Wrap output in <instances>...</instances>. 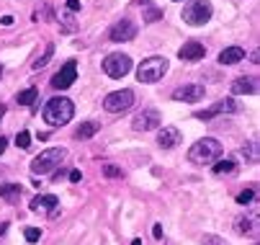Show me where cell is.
I'll return each mask as SVG.
<instances>
[{"label": "cell", "mask_w": 260, "mask_h": 245, "mask_svg": "<svg viewBox=\"0 0 260 245\" xmlns=\"http://www.w3.org/2000/svg\"><path fill=\"white\" fill-rule=\"evenodd\" d=\"M42 116H44V121H47L49 127H64L67 121H72V116H75V106H72L70 98L54 96V98L47 101Z\"/></svg>", "instance_id": "1"}, {"label": "cell", "mask_w": 260, "mask_h": 245, "mask_svg": "<svg viewBox=\"0 0 260 245\" xmlns=\"http://www.w3.org/2000/svg\"><path fill=\"white\" fill-rule=\"evenodd\" d=\"M221 142L219 139H214V137H204V139H199V142H193L191 145V150H188V160L191 163H196V165H209V163H214L219 155H221Z\"/></svg>", "instance_id": "2"}, {"label": "cell", "mask_w": 260, "mask_h": 245, "mask_svg": "<svg viewBox=\"0 0 260 245\" xmlns=\"http://www.w3.org/2000/svg\"><path fill=\"white\" fill-rule=\"evenodd\" d=\"M67 158L64 147H49L44 152H39L31 160V173L34 176H44V173H52L57 165H62V160Z\"/></svg>", "instance_id": "3"}, {"label": "cell", "mask_w": 260, "mask_h": 245, "mask_svg": "<svg viewBox=\"0 0 260 245\" xmlns=\"http://www.w3.org/2000/svg\"><path fill=\"white\" fill-rule=\"evenodd\" d=\"M165 73H168V59L150 57V59H142V65L137 67V80L139 83H157L165 78Z\"/></svg>", "instance_id": "4"}, {"label": "cell", "mask_w": 260, "mask_h": 245, "mask_svg": "<svg viewBox=\"0 0 260 245\" xmlns=\"http://www.w3.org/2000/svg\"><path fill=\"white\" fill-rule=\"evenodd\" d=\"M211 13H214V8L209 0H191L183 11V21L188 26H206L211 21Z\"/></svg>", "instance_id": "5"}, {"label": "cell", "mask_w": 260, "mask_h": 245, "mask_svg": "<svg viewBox=\"0 0 260 245\" xmlns=\"http://www.w3.org/2000/svg\"><path fill=\"white\" fill-rule=\"evenodd\" d=\"M132 106H134V90H129V88L114 90V93H108L103 98V109L108 114H121V111H126Z\"/></svg>", "instance_id": "6"}, {"label": "cell", "mask_w": 260, "mask_h": 245, "mask_svg": "<svg viewBox=\"0 0 260 245\" xmlns=\"http://www.w3.org/2000/svg\"><path fill=\"white\" fill-rule=\"evenodd\" d=\"M132 67H134V62H132V57L124 54V52H114V54H108V57L103 59V73H106L108 78H124Z\"/></svg>", "instance_id": "7"}, {"label": "cell", "mask_w": 260, "mask_h": 245, "mask_svg": "<svg viewBox=\"0 0 260 245\" xmlns=\"http://www.w3.org/2000/svg\"><path fill=\"white\" fill-rule=\"evenodd\" d=\"M240 111H242V103H240V101H235V98H221V101L214 103V106H209L206 111H196V119L209 121V119H214V116H219V114H240Z\"/></svg>", "instance_id": "8"}, {"label": "cell", "mask_w": 260, "mask_h": 245, "mask_svg": "<svg viewBox=\"0 0 260 245\" xmlns=\"http://www.w3.org/2000/svg\"><path fill=\"white\" fill-rule=\"evenodd\" d=\"M78 80V62L75 59H67L57 73H54V78H52V88H57V90H67L72 83Z\"/></svg>", "instance_id": "9"}, {"label": "cell", "mask_w": 260, "mask_h": 245, "mask_svg": "<svg viewBox=\"0 0 260 245\" xmlns=\"http://www.w3.org/2000/svg\"><path fill=\"white\" fill-rule=\"evenodd\" d=\"M160 124H162V116H160L157 109H144L132 119L134 132H152V129H160Z\"/></svg>", "instance_id": "10"}, {"label": "cell", "mask_w": 260, "mask_h": 245, "mask_svg": "<svg viewBox=\"0 0 260 245\" xmlns=\"http://www.w3.org/2000/svg\"><path fill=\"white\" fill-rule=\"evenodd\" d=\"M134 37H137V23L132 18L116 21L114 26H111V31H108V39L111 42H132Z\"/></svg>", "instance_id": "11"}, {"label": "cell", "mask_w": 260, "mask_h": 245, "mask_svg": "<svg viewBox=\"0 0 260 245\" xmlns=\"http://www.w3.org/2000/svg\"><path fill=\"white\" fill-rule=\"evenodd\" d=\"M178 57H180L183 62H199V59L206 57V47H204L201 42L191 39V42H185V44L178 49Z\"/></svg>", "instance_id": "12"}, {"label": "cell", "mask_w": 260, "mask_h": 245, "mask_svg": "<svg viewBox=\"0 0 260 245\" xmlns=\"http://www.w3.org/2000/svg\"><path fill=\"white\" fill-rule=\"evenodd\" d=\"M206 96V88L199 85V83H191V85H180L173 90V101H201Z\"/></svg>", "instance_id": "13"}, {"label": "cell", "mask_w": 260, "mask_h": 245, "mask_svg": "<svg viewBox=\"0 0 260 245\" xmlns=\"http://www.w3.org/2000/svg\"><path fill=\"white\" fill-rule=\"evenodd\" d=\"M178 142H183V137H180V132H178L175 127H165V129H160V134H157V145H160L162 150H173Z\"/></svg>", "instance_id": "14"}, {"label": "cell", "mask_w": 260, "mask_h": 245, "mask_svg": "<svg viewBox=\"0 0 260 245\" xmlns=\"http://www.w3.org/2000/svg\"><path fill=\"white\" fill-rule=\"evenodd\" d=\"M59 204V199L54 194H42V196H34L31 201V212H54Z\"/></svg>", "instance_id": "15"}, {"label": "cell", "mask_w": 260, "mask_h": 245, "mask_svg": "<svg viewBox=\"0 0 260 245\" xmlns=\"http://www.w3.org/2000/svg\"><path fill=\"white\" fill-rule=\"evenodd\" d=\"M232 93L235 96H252V93H257V80L255 78H247V75L235 78L232 80Z\"/></svg>", "instance_id": "16"}, {"label": "cell", "mask_w": 260, "mask_h": 245, "mask_svg": "<svg viewBox=\"0 0 260 245\" xmlns=\"http://www.w3.org/2000/svg\"><path fill=\"white\" fill-rule=\"evenodd\" d=\"M245 59V49L242 47H227L219 52V65H237Z\"/></svg>", "instance_id": "17"}, {"label": "cell", "mask_w": 260, "mask_h": 245, "mask_svg": "<svg viewBox=\"0 0 260 245\" xmlns=\"http://www.w3.org/2000/svg\"><path fill=\"white\" fill-rule=\"evenodd\" d=\"M0 199L8 204H16L21 199V183H0Z\"/></svg>", "instance_id": "18"}, {"label": "cell", "mask_w": 260, "mask_h": 245, "mask_svg": "<svg viewBox=\"0 0 260 245\" xmlns=\"http://www.w3.org/2000/svg\"><path fill=\"white\" fill-rule=\"evenodd\" d=\"M98 129H101V124H98V121H83V124L78 127L75 137H78V139H90Z\"/></svg>", "instance_id": "19"}, {"label": "cell", "mask_w": 260, "mask_h": 245, "mask_svg": "<svg viewBox=\"0 0 260 245\" xmlns=\"http://www.w3.org/2000/svg\"><path fill=\"white\" fill-rule=\"evenodd\" d=\"M211 170H214V176H230V173H235V170H237V163H235L232 158H227V160L216 163Z\"/></svg>", "instance_id": "20"}, {"label": "cell", "mask_w": 260, "mask_h": 245, "mask_svg": "<svg viewBox=\"0 0 260 245\" xmlns=\"http://www.w3.org/2000/svg\"><path fill=\"white\" fill-rule=\"evenodd\" d=\"M36 98H39V90H36V88H26V90H21V93L16 96L18 106H31Z\"/></svg>", "instance_id": "21"}, {"label": "cell", "mask_w": 260, "mask_h": 245, "mask_svg": "<svg viewBox=\"0 0 260 245\" xmlns=\"http://www.w3.org/2000/svg\"><path fill=\"white\" fill-rule=\"evenodd\" d=\"M235 230H237L240 235H252V232L257 230V225H255V220H247V217H240V220L235 222Z\"/></svg>", "instance_id": "22"}, {"label": "cell", "mask_w": 260, "mask_h": 245, "mask_svg": "<svg viewBox=\"0 0 260 245\" xmlns=\"http://www.w3.org/2000/svg\"><path fill=\"white\" fill-rule=\"evenodd\" d=\"M103 176L106 178H124V170L114 163H103Z\"/></svg>", "instance_id": "23"}, {"label": "cell", "mask_w": 260, "mask_h": 245, "mask_svg": "<svg viewBox=\"0 0 260 245\" xmlns=\"http://www.w3.org/2000/svg\"><path fill=\"white\" fill-rule=\"evenodd\" d=\"M52 54H54V44H47L44 54H42L39 59H34V65H31V67H34V70H42V67H44V65H47V62L52 59Z\"/></svg>", "instance_id": "24"}, {"label": "cell", "mask_w": 260, "mask_h": 245, "mask_svg": "<svg viewBox=\"0 0 260 245\" xmlns=\"http://www.w3.org/2000/svg\"><path fill=\"white\" fill-rule=\"evenodd\" d=\"M162 18V11L160 8H147L144 11V23H155V21H160Z\"/></svg>", "instance_id": "25"}, {"label": "cell", "mask_w": 260, "mask_h": 245, "mask_svg": "<svg viewBox=\"0 0 260 245\" xmlns=\"http://www.w3.org/2000/svg\"><path fill=\"white\" fill-rule=\"evenodd\" d=\"M16 145H18V147H21V150H26V147H28V145H31V134H28V132H26V129H21V132H18V134H16Z\"/></svg>", "instance_id": "26"}, {"label": "cell", "mask_w": 260, "mask_h": 245, "mask_svg": "<svg viewBox=\"0 0 260 245\" xmlns=\"http://www.w3.org/2000/svg\"><path fill=\"white\" fill-rule=\"evenodd\" d=\"M201 242H204V245H227V240L219 237V235H204Z\"/></svg>", "instance_id": "27"}, {"label": "cell", "mask_w": 260, "mask_h": 245, "mask_svg": "<svg viewBox=\"0 0 260 245\" xmlns=\"http://www.w3.org/2000/svg\"><path fill=\"white\" fill-rule=\"evenodd\" d=\"M255 199V189H245L240 196H237V204H250Z\"/></svg>", "instance_id": "28"}, {"label": "cell", "mask_w": 260, "mask_h": 245, "mask_svg": "<svg viewBox=\"0 0 260 245\" xmlns=\"http://www.w3.org/2000/svg\"><path fill=\"white\" fill-rule=\"evenodd\" d=\"M75 28H78V23L72 21L70 13H64V16H62V31H75Z\"/></svg>", "instance_id": "29"}, {"label": "cell", "mask_w": 260, "mask_h": 245, "mask_svg": "<svg viewBox=\"0 0 260 245\" xmlns=\"http://www.w3.org/2000/svg\"><path fill=\"white\" fill-rule=\"evenodd\" d=\"M245 155H247L252 163H257V142H250V147H245Z\"/></svg>", "instance_id": "30"}, {"label": "cell", "mask_w": 260, "mask_h": 245, "mask_svg": "<svg viewBox=\"0 0 260 245\" xmlns=\"http://www.w3.org/2000/svg\"><path fill=\"white\" fill-rule=\"evenodd\" d=\"M39 237H42V230H36V227H28V230H26V240H28V242H36Z\"/></svg>", "instance_id": "31"}, {"label": "cell", "mask_w": 260, "mask_h": 245, "mask_svg": "<svg viewBox=\"0 0 260 245\" xmlns=\"http://www.w3.org/2000/svg\"><path fill=\"white\" fill-rule=\"evenodd\" d=\"M67 11H70V13L80 11V0H67Z\"/></svg>", "instance_id": "32"}, {"label": "cell", "mask_w": 260, "mask_h": 245, "mask_svg": "<svg viewBox=\"0 0 260 245\" xmlns=\"http://www.w3.org/2000/svg\"><path fill=\"white\" fill-rule=\"evenodd\" d=\"M80 178H83V176H80V170H72V173H70V181H72V183H78Z\"/></svg>", "instance_id": "33"}, {"label": "cell", "mask_w": 260, "mask_h": 245, "mask_svg": "<svg viewBox=\"0 0 260 245\" xmlns=\"http://www.w3.org/2000/svg\"><path fill=\"white\" fill-rule=\"evenodd\" d=\"M6 147H8V139H6V137H0V155L6 152Z\"/></svg>", "instance_id": "34"}, {"label": "cell", "mask_w": 260, "mask_h": 245, "mask_svg": "<svg viewBox=\"0 0 260 245\" xmlns=\"http://www.w3.org/2000/svg\"><path fill=\"white\" fill-rule=\"evenodd\" d=\"M152 235L160 240V237H162V227H160V225H155V227H152Z\"/></svg>", "instance_id": "35"}, {"label": "cell", "mask_w": 260, "mask_h": 245, "mask_svg": "<svg viewBox=\"0 0 260 245\" xmlns=\"http://www.w3.org/2000/svg\"><path fill=\"white\" fill-rule=\"evenodd\" d=\"M257 57H260V54H257V49H255V52H252V54H250V62H252V65H257V62H260V59H257Z\"/></svg>", "instance_id": "36"}, {"label": "cell", "mask_w": 260, "mask_h": 245, "mask_svg": "<svg viewBox=\"0 0 260 245\" xmlns=\"http://www.w3.org/2000/svg\"><path fill=\"white\" fill-rule=\"evenodd\" d=\"M13 23V16H3V26H11Z\"/></svg>", "instance_id": "37"}, {"label": "cell", "mask_w": 260, "mask_h": 245, "mask_svg": "<svg viewBox=\"0 0 260 245\" xmlns=\"http://www.w3.org/2000/svg\"><path fill=\"white\" fill-rule=\"evenodd\" d=\"M6 230H8V225H0V235H6Z\"/></svg>", "instance_id": "38"}, {"label": "cell", "mask_w": 260, "mask_h": 245, "mask_svg": "<svg viewBox=\"0 0 260 245\" xmlns=\"http://www.w3.org/2000/svg\"><path fill=\"white\" fill-rule=\"evenodd\" d=\"M134 3H137V6H144V3H150V0H134Z\"/></svg>", "instance_id": "39"}, {"label": "cell", "mask_w": 260, "mask_h": 245, "mask_svg": "<svg viewBox=\"0 0 260 245\" xmlns=\"http://www.w3.org/2000/svg\"><path fill=\"white\" fill-rule=\"evenodd\" d=\"M132 245H142V240H139V237H137V240H132Z\"/></svg>", "instance_id": "40"}, {"label": "cell", "mask_w": 260, "mask_h": 245, "mask_svg": "<svg viewBox=\"0 0 260 245\" xmlns=\"http://www.w3.org/2000/svg\"><path fill=\"white\" fill-rule=\"evenodd\" d=\"M0 75H3V65H0Z\"/></svg>", "instance_id": "41"}, {"label": "cell", "mask_w": 260, "mask_h": 245, "mask_svg": "<svg viewBox=\"0 0 260 245\" xmlns=\"http://www.w3.org/2000/svg\"><path fill=\"white\" fill-rule=\"evenodd\" d=\"M175 3H180V0H175Z\"/></svg>", "instance_id": "42"}]
</instances>
